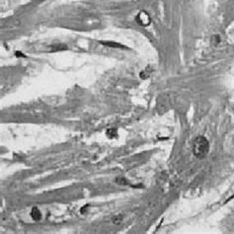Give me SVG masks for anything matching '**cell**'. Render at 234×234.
Here are the masks:
<instances>
[{"label":"cell","instance_id":"cell-2","mask_svg":"<svg viewBox=\"0 0 234 234\" xmlns=\"http://www.w3.org/2000/svg\"><path fill=\"white\" fill-rule=\"evenodd\" d=\"M136 22L138 23L140 26L146 27V26H148L150 24L151 19H150V16H149V14L147 12L140 11L139 13L137 14V16H136Z\"/></svg>","mask_w":234,"mask_h":234},{"label":"cell","instance_id":"cell-8","mask_svg":"<svg viewBox=\"0 0 234 234\" xmlns=\"http://www.w3.org/2000/svg\"><path fill=\"white\" fill-rule=\"evenodd\" d=\"M149 73H150V71H148L147 69H146V70H143V71L140 73V77H141L142 79H146V78L149 76Z\"/></svg>","mask_w":234,"mask_h":234},{"label":"cell","instance_id":"cell-6","mask_svg":"<svg viewBox=\"0 0 234 234\" xmlns=\"http://www.w3.org/2000/svg\"><path fill=\"white\" fill-rule=\"evenodd\" d=\"M67 49V46L64 45H56L51 46V51H58V50H64Z\"/></svg>","mask_w":234,"mask_h":234},{"label":"cell","instance_id":"cell-1","mask_svg":"<svg viewBox=\"0 0 234 234\" xmlns=\"http://www.w3.org/2000/svg\"><path fill=\"white\" fill-rule=\"evenodd\" d=\"M209 151V142L204 136H198L194 139L193 152L198 159H203Z\"/></svg>","mask_w":234,"mask_h":234},{"label":"cell","instance_id":"cell-7","mask_svg":"<svg viewBox=\"0 0 234 234\" xmlns=\"http://www.w3.org/2000/svg\"><path fill=\"white\" fill-rule=\"evenodd\" d=\"M212 44L214 45H217L219 44V42H220V37L218 36V35H214V36L212 37Z\"/></svg>","mask_w":234,"mask_h":234},{"label":"cell","instance_id":"cell-5","mask_svg":"<svg viewBox=\"0 0 234 234\" xmlns=\"http://www.w3.org/2000/svg\"><path fill=\"white\" fill-rule=\"evenodd\" d=\"M117 134L118 131L115 128H110L107 131V135H108L109 138H115V137H117Z\"/></svg>","mask_w":234,"mask_h":234},{"label":"cell","instance_id":"cell-3","mask_svg":"<svg viewBox=\"0 0 234 234\" xmlns=\"http://www.w3.org/2000/svg\"><path fill=\"white\" fill-rule=\"evenodd\" d=\"M31 216L34 220H36V221L41 220L42 213H41V212H40V209H39L38 207H33V209H32V212H31Z\"/></svg>","mask_w":234,"mask_h":234},{"label":"cell","instance_id":"cell-4","mask_svg":"<svg viewBox=\"0 0 234 234\" xmlns=\"http://www.w3.org/2000/svg\"><path fill=\"white\" fill-rule=\"evenodd\" d=\"M101 44L104 45H107L109 48H114V49H126L125 45H121L119 43H115V42H101Z\"/></svg>","mask_w":234,"mask_h":234},{"label":"cell","instance_id":"cell-9","mask_svg":"<svg viewBox=\"0 0 234 234\" xmlns=\"http://www.w3.org/2000/svg\"><path fill=\"white\" fill-rule=\"evenodd\" d=\"M16 56L17 57H26V55L23 54V52H20V51H16Z\"/></svg>","mask_w":234,"mask_h":234}]
</instances>
